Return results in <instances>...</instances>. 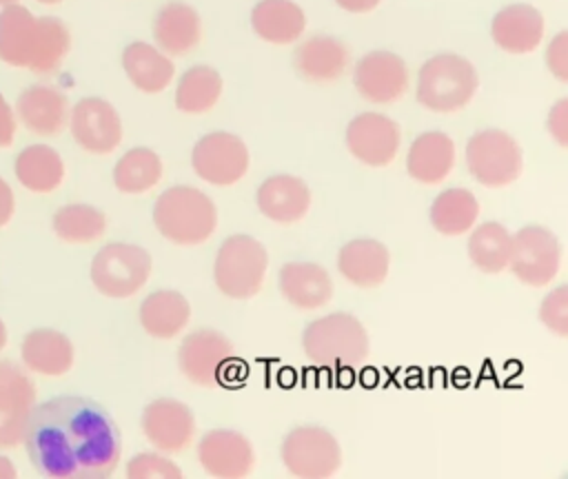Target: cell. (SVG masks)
I'll use <instances>...</instances> for the list:
<instances>
[{"instance_id":"24","label":"cell","mask_w":568,"mask_h":479,"mask_svg":"<svg viewBox=\"0 0 568 479\" xmlns=\"http://www.w3.org/2000/svg\"><path fill=\"white\" fill-rule=\"evenodd\" d=\"M153 40L166 55L191 53L202 38L200 13L180 0H171L158 9L153 18Z\"/></svg>"},{"instance_id":"19","label":"cell","mask_w":568,"mask_h":479,"mask_svg":"<svg viewBox=\"0 0 568 479\" xmlns=\"http://www.w3.org/2000/svg\"><path fill=\"white\" fill-rule=\"evenodd\" d=\"M493 42L513 55L535 51L544 38V16L539 9L526 2L506 4L490 22Z\"/></svg>"},{"instance_id":"25","label":"cell","mask_w":568,"mask_h":479,"mask_svg":"<svg viewBox=\"0 0 568 479\" xmlns=\"http://www.w3.org/2000/svg\"><path fill=\"white\" fill-rule=\"evenodd\" d=\"M20 357L24 366L42 377H62L73 366V344L55 328H33L22 337Z\"/></svg>"},{"instance_id":"38","label":"cell","mask_w":568,"mask_h":479,"mask_svg":"<svg viewBox=\"0 0 568 479\" xmlns=\"http://www.w3.org/2000/svg\"><path fill=\"white\" fill-rule=\"evenodd\" d=\"M129 479H180L182 470L164 452H138L126 463Z\"/></svg>"},{"instance_id":"17","label":"cell","mask_w":568,"mask_h":479,"mask_svg":"<svg viewBox=\"0 0 568 479\" xmlns=\"http://www.w3.org/2000/svg\"><path fill=\"white\" fill-rule=\"evenodd\" d=\"M197 459L206 475L242 479L253 472L255 455L246 435L231 428H213L197 444Z\"/></svg>"},{"instance_id":"9","label":"cell","mask_w":568,"mask_h":479,"mask_svg":"<svg viewBox=\"0 0 568 479\" xmlns=\"http://www.w3.org/2000/svg\"><path fill=\"white\" fill-rule=\"evenodd\" d=\"M559 264L561 244L550 228L528 224L513 235L508 268L521 284L532 288L548 286L557 277Z\"/></svg>"},{"instance_id":"16","label":"cell","mask_w":568,"mask_h":479,"mask_svg":"<svg viewBox=\"0 0 568 479\" xmlns=\"http://www.w3.org/2000/svg\"><path fill=\"white\" fill-rule=\"evenodd\" d=\"M33 406L31 377L13 361L0 359V448H16L22 441Z\"/></svg>"},{"instance_id":"26","label":"cell","mask_w":568,"mask_h":479,"mask_svg":"<svg viewBox=\"0 0 568 479\" xmlns=\"http://www.w3.org/2000/svg\"><path fill=\"white\" fill-rule=\"evenodd\" d=\"M455 166V142L442 131L417 135L406 155V171L419 184H439Z\"/></svg>"},{"instance_id":"40","label":"cell","mask_w":568,"mask_h":479,"mask_svg":"<svg viewBox=\"0 0 568 479\" xmlns=\"http://www.w3.org/2000/svg\"><path fill=\"white\" fill-rule=\"evenodd\" d=\"M546 67L559 82H568V31H559L546 47Z\"/></svg>"},{"instance_id":"20","label":"cell","mask_w":568,"mask_h":479,"mask_svg":"<svg viewBox=\"0 0 568 479\" xmlns=\"http://www.w3.org/2000/svg\"><path fill=\"white\" fill-rule=\"evenodd\" d=\"M69 100L49 84H31L16 100L18 120L36 135L51 137L69 124Z\"/></svg>"},{"instance_id":"34","label":"cell","mask_w":568,"mask_h":479,"mask_svg":"<svg viewBox=\"0 0 568 479\" xmlns=\"http://www.w3.org/2000/svg\"><path fill=\"white\" fill-rule=\"evenodd\" d=\"M513 235L499 222H481L468 237V257L481 273L497 275L508 268Z\"/></svg>"},{"instance_id":"3","label":"cell","mask_w":568,"mask_h":479,"mask_svg":"<svg viewBox=\"0 0 568 479\" xmlns=\"http://www.w3.org/2000/svg\"><path fill=\"white\" fill-rule=\"evenodd\" d=\"M479 86V75L470 60L459 53H437L417 73V102L435 113L464 109Z\"/></svg>"},{"instance_id":"12","label":"cell","mask_w":568,"mask_h":479,"mask_svg":"<svg viewBox=\"0 0 568 479\" xmlns=\"http://www.w3.org/2000/svg\"><path fill=\"white\" fill-rule=\"evenodd\" d=\"M140 424L146 441L164 455L186 450L193 444L197 430L191 408L173 397H158L146 404Z\"/></svg>"},{"instance_id":"37","label":"cell","mask_w":568,"mask_h":479,"mask_svg":"<svg viewBox=\"0 0 568 479\" xmlns=\"http://www.w3.org/2000/svg\"><path fill=\"white\" fill-rule=\"evenodd\" d=\"M36 16L18 4H4L0 11V60L11 67H24L27 40L31 33Z\"/></svg>"},{"instance_id":"14","label":"cell","mask_w":568,"mask_h":479,"mask_svg":"<svg viewBox=\"0 0 568 479\" xmlns=\"http://www.w3.org/2000/svg\"><path fill=\"white\" fill-rule=\"evenodd\" d=\"M69 129L75 144L93 155H106L122 142V120L102 98L78 100L69 111Z\"/></svg>"},{"instance_id":"2","label":"cell","mask_w":568,"mask_h":479,"mask_svg":"<svg viewBox=\"0 0 568 479\" xmlns=\"http://www.w3.org/2000/svg\"><path fill=\"white\" fill-rule=\"evenodd\" d=\"M153 224L162 237L180 246L206 242L217 226L213 200L189 184L169 186L153 204Z\"/></svg>"},{"instance_id":"28","label":"cell","mask_w":568,"mask_h":479,"mask_svg":"<svg viewBox=\"0 0 568 479\" xmlns=\"http://www.w3.org/2000/svg\"><path fill=\"white\" fill-rule=\"evenodd\" d=\"M140 326L155 339H173L191 319L189 299L171 288L149 293L138 310Z\"/></svg>"},{"instance_id":"21","label":"cell","mask_w":568,"mask_h":479,"mask_svg":"<svg viewBox=\"0 0 568 479\" xmlns=\"http://www.w3.org/2000/svg\"><path fill=\"white\" fill-rule=\"evenodd\" d=\"M255 202L264 217L277 224H295L308 213L311 188L297 175L277 173L257 186Z\"/></svg>"},{"instance_id":"8","label":"cell","mask_w":568,"mask_h":479,"mask_svg":"<svg viewBox=\"0 0 568 479\" xmlns=\"http://www.w3.org/2000/svg\"><path fill=\"white\" fill-rule=\"evenodd\" d=\"M284 468L300 479H326L342 466V448L333 432L322 426H297L280 446Z\"/></svg>"},{"instance_id":"41","label":"cell","mask_w":568,"mask_h":479,"mask_svg":"<svg viewBox=\"0 0 568 479\" xmlns=\"http://www.w3.org/2000/svg\"><path fill=\"white\" fill-rule=\"evenodd\" d=\"M546 129H548L550 137L561 149L568 146V100L566 98H561L552 104V109L548 113V120H546Z\"/></svg>"},{"instance_id":"35","label":"cell","mask_w":568,"mask_h":479,"mask_svg":"<svg viewBox=\"0 0 568 479\" xmlns=\"http://www.w3.org/2000/svg\"><path fill=\"white\" fill-rule=\"evenodd\" d=\"M162 177V160L149 146L129 149L113 166V184L120 193L138 195L151 191Z\"/></svg>"},{"instance_id":"5","label":"cell","mask_w":568,"mask_h":479,"mask_svg":"<svg viewBox=\"0 0 568 479\" xmlns=\"http://www.w3.org/2000/svg\"><path fill=\"white\" fill-rule=\"evenodd\" d=\"M268 268L264 244L246 233L231 235L222 242L213 264V279L222 295L248 299L260 293Z\"/></svg>"},{"instance_id":"29","label":"cell","mask_w":568,"mask_h":479,"mask_svg":"<svg viewBox=\"0 0 568 479\" xmlns=\"http://www.w3.org/2000/svg\"><path fill=\"white\" fill-rule=\"evenodd\" d=\"M122 69L131 84L142 93L164 91L175 75L173 60L153 44L131 42L122 51Z\"/></svg>"},{"instance_id":"1","label":"cell","mask_w":568,"mask_h":479,"mask_svg":"<svg viewBox=\"0 0 568 479\" xmlns=\"http://www.w3.org/2000/svg\"><path fill=\"white\" fill-rule=\"evenodd\" d=\"M22 444L31 466L53 479H106L122 457L113 417L80 395H60L33 406Z\"/></svg>"},{"instance_id":"42","label":"cell","mask_w":568,"mask_h":479,"mask_svg":"<svg viewBox=\"0 0 568 479\" xmlns=\"http://www.w3.org/2000/svg\"><path fill=\"white\" fill-rule=\"evenodd\" d=\"M13 135H16V115L9 102L4 100V95L0 93V149L9 146L13 142Z\"/></svg>"},{"instance_id":"44","label":"cell","mask_w":568,"mask_h":479,"mask_svg":"<svg viewBox=\"0 0 568 479\" xmlns=\"http://www.w3.org/2000/svg\"><path fill=\"white\" fill-rule=\"evenodd\" d=\"M382 0H335L337 7H342L344 11H351V13H368L373 11Z\"/></svg>"},{"instance_id":"31","label":"cell","mask_w":568,"mask_h":479,"mask_svg":"<svg viewBox=\"0 0 568 479\" xmlns=\"http://www.w3.org/2000/svg\"><path fill=\"white\" fill-rule=\"evenodd\" d=\"M16 180L31 193H53L64 180V162L60 153L47 144L24 146L13 164Z\"/></svg>"},{"instance_id":"11","label":"cell","mask_w":568,"mask_h":479,"mask_svg":"<svg viewBox=\"0 0 568 479\" xmlns=\"http://www.w3.org/2000/svg\"><path fill=\"white\" fill-rule=\"evenodd\" d=\"M231 364L233 344L215 328L191 330L178 348V368L195 386L211 388L220 384Z\"/></svg>"},{"instance_id":"45","label":"cell","mask_w":568,"mask_h":479,"mask_svg":"<svg viewBox=\"0 0 568 479\" xmlns=\"http://www.w3.org/2000/svg\"><path fill=\"white\" fill-rule=\"evenodd\" d=\"M16 475H18V472H16V468H13V461L0 455V479H9V477H16Z\"/></svg>"},{"instance_id":"10","label":"cell","mask_w":568,"mask_h":479,"mask_svg":"<svg viewBox=\"0 0 568 479\" xmlns=\"http://www.w3.org/2000/svg\"><path fill=\"white\" fill-rule=\"evenodd\" d=\"M248 149L235 133L213 131L202 135L191 151L195 175L213 186H231L248 171Z\"/></svg>"},{"instance_id":"46","label":"cell","mask_w":568,"mask_h":479,"mask_svg":"<svg viewBox=\"0 0 568 479\" xmlns=\"http://www.w3.org/2000/svg\"><path fill=\"white\" fill-rule=\"evenodd\" d=\"M7 346V326H4V322L0 319V350Z\"/></svg>"},{"instance_id":"7","label":"cell","mask_w":568,"mask_h":479,"mask_svg":"<svg viewBox=\"0 0 568 479\" xmlns=\"http://www.w3.org/2000/svg\"><path fill=\"white\" fill-rule=\"evenodd\" d=\"M466 166L481 186H508L521 173V146L510 133L501 129L477 131L466 144Z\"/></svg>"},{"instance_id":"48","label":"cell","mask_w":568,"mask_h":479,"mask_svg":"<svg viewBox=\"0 0 568 479\" xmlns=\"http://www.w3.org/2000/svg\"><path fill=\"white\" fill-rule=\"evenodd\" d=\"M11 2H16V0H0V4H11Z\"/></svg>"},{"instance_id":"27","label":"cell","mask_w":568,"mask_h":479,"mask_svg":"<svg viewBox=\"0 0 568 479\" xmlns=\"http://www.w3.org/2000/svg\"><path fill=\"white\" fill-rule=\"evenodd\" d=\"M71 49V33L60 18L40 16L33 20L29 40L24 69L33 73H51L55 71Z\"/></svg>"},{"instance_id":"22","label":"cell","mask_w":568,"mask_h":479,"mask_svg":"<svg viewBox=\"0 0 568 479\" xmlns=\"http://www.w3.org/2000/svg\"><path fill=\"white\" fill-rule=\"evenodd\" d=\"M277 286L282 297L300 310L322 308L333 297V279L315 262H286L277 273Z\"/></svg>"},{"instance_id":"43","label":"cell","mask_w":568,"mask_h":479,"mask_svg":"<svg viewBox=\"0 0 568 479\" xmlns=\"http://www.w3.org/2000/svg\"><path fill=\"white\" fill-rule=\"evenodd\" d=\"M16 211V200H13V191L11 186L0 177V228L4 224H9V220L13 217Z\"/></svg>"},{"instance_id":"18","label":"cell","mask_w":568,"mask_h":479,"mask_svg":"<svg viewBox=\"0 0 568 479\" xmlns=\"http://www.w3.org/2000/svg\"><path fill=\"white\" fill-rule=\"evenodd\" d=\"M351 64V51L344 40L315 33L302 40L293 51V69L295 73L313 84H331L339 80Z\"/></svg>"},{"instance_id":"13","label":"cell","mask_w":568,"mask_h":479,"mask_svg":"<svg viewBox=\"0 0 568 479\" xmlns=\"http://www.w3.org/2000/svg\"><path fill=\"white\" fill-rule=\"evenodd\" d=\"M353 84L364 100L373 104H390L408 91L410 73L397 53L377 49L359 58L353 73Z\"/></svg>"},{"instance_id":"47","label":"cell","mask_w":568,"mask_h":479,"mask_svg":"<svg viewBox=\"0 0 568 479\" xmlns=\"http://www.w3.org/2000/svg\"><path fill=\"white\" fill-rule=\"evenodd\" d=\"M36 2H42V4H58V2H62V0H36Z\"/></svg>"},{"instance_id":"6","label":"cell","mask_w":568,"mask_h":479,"mask_svg":"<svg viewBox=\"0 0 568 479\" xmlns=\"http://www.w3.org/2000/svg\"><path fill=\"white\" fill-rule=\"evenodd\" d=\"M151 255L146 248L126 242L104 244L91 259L93 286L113 299L135 295L151 275Z\"/></svg>"},{"instance_id":"36","label":"cell","mask_w":568,"mask_h":479,"mask_svg":"<svg viewBox=\"0 0 568 479\" xmlns=\"http://www.w3.org/2000/svg\"><path fill=\"white\" fill-rule=\"evenodd\" d=\"M53 233L69 244H91L106 231V215L91 204H64L53 213Z\"/></svg>"},{"instance_id":"30","label":"cell","mask_w":568,"mask_h":479,"mask_svg":"<svg viewBox=\"0 0 568 479\" xmlns=\"http://www.w3.org/2000/svg\"><path fill=\"white\" fill-rule=\"evenodd\" d=\"M251 27L264 42L291 44L302 38L306 16L293 0H260L251 11Z\"/></svg>"},{"instance_id":"39","label":"cell","mask_w":568,"mask_h":479,"mask_svg":"<svg viewBox=\"0 0 568 479\" xmlns=\"http://www.w3.org/2000/svg\"><path fill=\"white\" fill-rule=\"evenodd\" d=\"M541 324L557 337H568V286L561 284L544 295L539 306Z\"/></svg>"},{"instance_id":"32","label":"cell","mask_w":568,"mask_h":479,"mask_svg":"<svg viewBox=\"0 0 568 479\" xmlns=\"http://www.w3.org/2000/svg\"><path fill=\"white\" fill-rule=\"evenodd\" d=\"M479 217V202L468 188H444L430 204V224L437 233L455 237L468 233Z\"/></svg>"},{"instance_id":"15","label":"cell","mask_w":568,"mask_h":479,"mask_svg":"<svg viewBox=\"0 0 568 479\" xmlns=\"http://www.w3.org/2000/svg\"><path fill=\"white\" fill-rule=\"evenodd\" d=\"M402 133L395 120L384 113L366 111L346 126V146L351 155L373 169L388 166L399 151Z\"/></svg>"},{"instance_id":"23","label":"cell","mask_w":568,"mask_h":479,"mask_svg":"<svg viewBox=\"0 0 568 479\" xmlns=\"http://www.w3.org/2000/svg\"><path fill=\"white\" fill-rule=\"evenodd\" d=\"M390 253L373 237H357L346 242L337 253L339 275L357 288H377L388 277Z\"/></svg>"},{"instance_id":"33","label":"cell","mask_w":568,"mask_h":479,"mask_svg":"<svg viewBox=\"0 0 568 479\" xmlns=\"http://www.w3.org/2000/svg\"><path fill=\"white\" fill-rule=\"evenodd\" d=\"M222 75L209 64H195L186 69L175 89V106L182 113L200 115L211 111L222 95Z\"/></svg>"},{"instance_id":"4","label":"cell","mask_w":568,"mask_h":479,"mask_svg":"<svg viewBox=\"0 0 568 479\" xmlns=\"http://www.w3.org/2000/svg\"><path fill=\"white\" fill-rule=\"evenodd\" d=\"M304 355L326 368H346L368 357V333L351 313H328L302 333Z\"/></svg>"}]
</instances>
